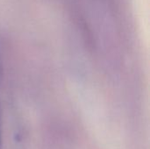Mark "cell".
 <instances>
[{"instance_id": "1", "label": "cell", "mask_w": 150, "mask_h": 149, "mask_svg": "<svg viewBox=\"0 0 150 149\" xmlns=\"http://www.w3.org/2000/svg\"><path fill=\"white\" fill-rule=\"evenodd\" d=\"M3 144V133H2V121H1V109H0V149H2Z\"/></svg>"}, {"instance_id": "2", "label": "cell", "mask_w": 150, "mask_h": 149, "mask_svg": "<svg viewBox=\"0 0 150 149\" xmlns=\"http://www.w3.org/2000/svg\"><path fill=\"white\" fill-rule=\"evenodd\" d=\"M1 71H2V65H1V58H0V77H1Z\"/></svg>"}]
</instances>
